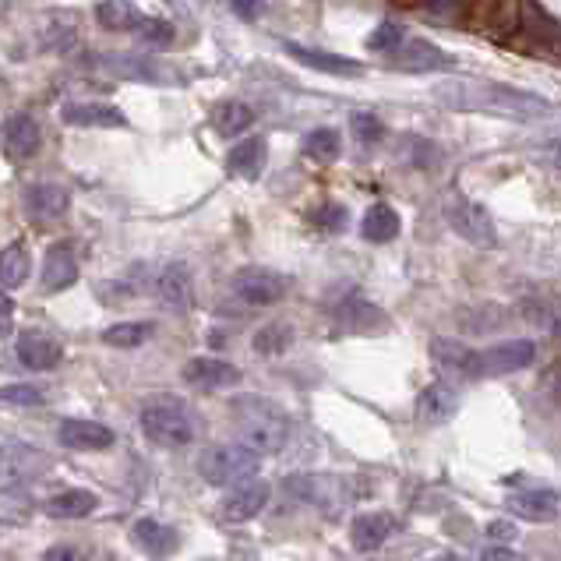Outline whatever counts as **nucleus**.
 I'll return each mask as SVG.
<instances>
[{
	"label": "nucleus",
	"mask_w": 561,
	"mask_h": 561,
	"mask_svg": "<svg viewBox=\"0 0 561 561\" xmlns=\"http://www.w3.org/2000/svg\"><path fill=\"white\" fill-rule=\"evenodd\" d=\"M230 417L237 427L240 442L251 445L255 452H279L286 445V434H290V420L279 410L276 403L262 396H237L230 403Z\"/></svg>",
	"instance_id": "f257e3e1"
},
{
	"label": "nucleus",
	"mask_w": 561,
	"mask_h": 561,
	"mask_svg": "<svg viewBox=\"0 0 561 561\" xmlns=\"http://www.w3.org/2000/svg\"><path fill=\"white\" fill-rule=\"evenodd\" d=\"M138 424H142L145 438H149L152 445H159V449H187L198 434L195 413H191V406L177 396L149 399V403L142 406V413H138Z\"/></svg>",
	"instance_id": "f03ea898"
},
{
	"label": "nucleus",
	"mask_w": 561,
	"mask_h": 561,
	"mask_svg": "<svg viewBox=\"0 0 561 561\" xmlns=\"http://www.w3.org/2000/svg\"><path fill=\"white\" fill-rule=\"evenodd\" d=\"M434 96L445 99V106L456 110H470V106H494V110H512V113H540L544 99L523 89H509V85H477V82H445L434 89Z\"/></svg>",
	"instance_id": "7ed1b4c3"
},
{
	"label": "nucleus",
	"mask_w": 561,
	"mask_h": 561,
	"mask_svg": "<svg viewBox=\"0 0 561 561\" xmlns=\"http://www.w3.org/2000/svg\"><path fill=\"white\" fill-rule=\"evenodd\" d=\"M258 470H262V452H255L244 442L216 445V449L202 452V459H198V473L212 487L244 484V480L258 477Z\"/></svg>",
	"instance_id": "20e7f679"
},
{
	"label": "nucleus",
	"mask_w": 561,
	"mask_h": 561,
	"mask_svg": "<svg viewBox=\"0 0 561 561\" xmlns=\"http://www.w3.org/2000/svg\"><path fill=\"white\" fill-rule=\"evenodd\" d=\"M96 22L106 32H131V36L145 39V43L166 46L173 39V25L166 18H152L138 11L131 0H99L96 4Z\"/></svg>",
	"instance_id": "39448f33"
},
{
	"label": "nucleus",
	"mask_w": 561,
	"mask_h": 561,
	"mask_svg": "<svg viewBox=\"0 0 561 561\" xmlns=\"http://www.w3.org/2000/svg\"><path fill=\"white\" fill-rule=\"evenodd\" d=\"M96 68L113 78H124V82H145V85H180L184 82V78H177V71L166 68L163 60L145 57V53H99Z\"/></svg>",
	"instance_id": "423d86ee"
},
{
	"label": "nucleus",
	"mask_w": 561,
	"mask_h": 561,
	"mask_svg": "<svg viewBox=\"0 0 561 561\" xmlns=\"http://www.w3.org/2000/svg\"><path fill=\"white\" fill-rule=\"evenodd\" d=\"M537 346L530 339H509V343L487 346V350H473V378H502V374H516L533 364Z\"/></svg>",
	"instance_id": "0eeeda50"
},
{
	"label": "nucleus",
	"mask_w": 561,
	"mask_h": 561,
	"mask_svg": "<svg viewBox=\"0 0 561 561\" xmlns=\"http://www.w3.org/2000/svg\"><path fill=\"white\" fill-rule=\"evenodd\" d=\"M233 293L240 300H247L251 307H269L290 293V279L283 272L258 269V265H244V269L233 272Z\"/></svg>",
	"instance_id": "6e6552de"
},
{
	"label": "nucleus",
	"mask_w": 561,
	"mask_h": 561,
	"mask_svg": "<svg viewBox=\"0 0 561 561\" xmlns=\"http://www.w3.org/2000/svg\"><path fill=\"white\" fill-rule=\"evenodd\" d=\"M445 219H449L452 230H456L463 240H470V244H477V247H494V244H498V230H494L487 209H480L477 202L452 198L449 209H445Z\"/></svg>",
	"instance_id": "1a4fd4ad"
},
{
	"label": "nucleus",
	"mask_w": 561,
	"mask_h": 561,
	"mask_svg": "<svg viewBox=\"0 0 561 561\" xmlns=\"http://www.w3.org/2000/svg\"><path fill=\"white\" fill-rule=\"evenodd\" d=\"M389 64L399 71H413V75H420V71H449L456 68V57L452 53H445L442 46L427 43V39H403L399 43L396 53H389Z\"/></svg>",
	"instance_id": "9d476101"
},
{
	"label": "nucleus",
	"mask_w": 561,
	"mask_h": 561,
	"mask_svg": "<svg viewBox=\"0 0 561 561\" xmlns=\"http://www.w3.org/2000/svg\"><path fill=\"white\" fill-rule=\"evenodd\" d=\"M39 142H43V131H39L36 117H29V113H11L8 120H0V152H4L11 163L32 159Z\"/></svg>",
	"instance_id": "9b49d317"
},
{
	"label": "nucleus",
	"mask_w": 561,
	"mask_h": 561,
	"mask_svg": "<svg viewBox=\"0 0 561 561\" xmlns=\"http://www.w3.org/2000/svg\"><path fill=\"white\" fill-rule=\"evenodd\" d=\"M283 53H286V57L297 60V64H304V68L325 71V75H336V78H357V75H364V64H360V60L343 57V53L318 50V46L293 43V39H283Z\"/></svg>",
	"instance_id": "f8f14e48"
},
{
	"label": "nucleus",
	"mask_w": 561,
	"mask_h": 561,
	"mask_svg": "<svg viewBox=\"0 0 561 561\" xmlns=\"http://www.w3.org/2000/svg\"><path fill=\"white\" fill-rule=\"evenodd\" d=\"M156 297H159V304L177 311V315L191 311V307H195V276H191V269H187L184 262H170L166 269H159Z\"/></svg>",
	"instance_id": "ddd939ff"
},
{
	"label": "nucleus",
	"mask_w": 561,
	"mask_h": 561,
	"mask_svg": "<svg viewBox=\"0 0 561 561\" xmlns=\"http://www.w3.org/2000/svg\"><path fill=\"white\" fill-rule=\"evenodd\" d=\"M180 378L202 392H216V389H230V385L240 382V367H233L230 360H223V357H195L184 364Z\"/></svg>",
	"instance_id": "4468645a"
},
{
	"label": "nucleus",
	"mask_w": 561,
	"mask_h": 561,
	"mask_svg": "<svg viewBox=\"0 0 561 561\" xmlns=\"http://www.w3.org/2000/svg\"><path fill=\"white\" fill-rule=\"evenodd\" d=\"M15 357L22 360L29 371H53L64 357L60 343L50 336V332H39V329H25L18 332L15 339Z\"/></svg>",
	"instance_id": "2eb2a0df"
},
{
	"label": "nucleus",
	"mask_w": 561,
	"mask_h": 561,
	"mask_svg": "<svg viewBox=\"0 0 561 561\" xmlns=\"http://www.w3.org/2000/svg\"><path fill=\"white\" fill-rule=\"evenodd\" d=\"M78 283V258L75 247L68 240H57V244L46 247L43 255V290L46 293H60L68 286Z\"/></svg>",
	"instance_id": "dca6fc26"
},
{
	"label": "nucleus",
	"mask_w": 561,
	"mask_h": 561,
	"mask_svg": "<svg viewBox=\"0 0 561 561\" xmlns=\"http://www.w3.org/2000/svg\"><path fill=\"white\" fill-rule=\"evenodd\" d=\"M269 502V484L265 480H244V484H233V491L226 494L223 502V519L230 523H247V519H255L258 512L265 509Z\"/></svg>",
	"instance_id": "f3484780"
},
{
	"label": "nucleus",
	"mask_w": 561,
	"mask_h": 561,
	"mask_svg": "<svg viewBox=\"0 0 561 561\" xmlns=\"http://www.w3.org/2000/svg\"><path fill=\"white\" fill-rule=\"evenodd\" d=\"M60 120L71 124V128H124L128 117L110 103H85V99H75V103L60 106Z\"/></svg>",
	"instance_id": "a211bd4d"
},
{
	"label": "nucleus",
	"mask_w": 561,
	"mask_h": 561,
	"mask_svg": "<svg viewBox=\"0 0 561 561\" xmlns=\"http://www.w3.org/2000/svg\"><path fill=\"white\" fill-rule=\"evenodd\" d=\"M60 445L75 452H103L113 445V431L96 420H64L57 431Z\"/></svg>",
	"instance_id": "6ab92c4d"
},
{
	"label": "nucleus",
	"mask_w": 561,
	"mask_h": 561,
	"mask_svg": "<svg viewBox=\"0 0 561 561\" xmlns=\"http://www.w3.org/2000/svg\"><path fill=\"white\" fill-rule=\"evenodd\" d=\"M396 530H399V523H396V516H389V512H364V516L353 519L350 544L357 547V551L371 554V551H378V547H382Z\"/></svg>",
	"instance_id": "aec40b11"
},
{
	"label": "nucleus",
	"mask_w": 561,
	"mask_h": 561,
	"mask_svg": "<svg viewBox=\"0 0 561 561\" xmlns=\"http://www.w3.org/2000/svg\"><path fill=\"white\" fill-rule=\"evenodd\" d=\"M456 410H459V396H456V389L445 382L427 385V389L417 396V417L431 427L449 424V420L456 417Z\"/></svg>",
	"instance_id": "412c9836"
},
{
	"label": "nucleus",
	"mask_w": 561,
	"mask_h": 561,
	"mask_svg": "<svg viewBox=\"0 0 561 561\" xmlns=\"http://www.w3.org/2000/svg\"><path fill=\"white\" fill-rule=\"evenodd\" d=\"M336 322L343 325L346 332H378L389 325L382 307H374L371 300L364 297H350L336 307Z\"/></svg>",
	"instance_id": "4be33fe9"
},
{
	"label": "nucleus",
	"mask_w": 561,
	"mask_h": 561,
	"mask_svg": "<svg viewBox=\"0 0 561 561\" xmlns=\"http://www.w3.org/2000/svg\"><path fill=\"white\" fill-rule=\"evenodd\" d=\"M265 159H269L265 138H244V142L233 145L230 156H226V170L240 180H258L265 170Z\"/></svg>",
	"instance_id": "5701e85b"
},
{
	"label": "nucleus",
	"mask_w": 561,
	"mask_h": 561,
	"mask_svg": "<svg viewBox=\"0 0 561 561\" xmlns=\"http://www.w3.org/2000/svg\"><path fill=\"white\" fill-rule=\"evenodd\" d=\"M71 198L68 191L60 184H32L29 191H25V212H29L32 219H60L64 212H68Z\"/></svg>",
	"instance_id": "b1692460"
},
{
	"label": "nucleus",
	"mask_w": 561,
	"mask_h": 561,
	"mask_svg": "<svg viewBox=\"0 0 561 561\" xmlns=\"http://www.w3.org/2000/svg\"><path fill=\"white\" fill-rule=\"evenodd\" d=\"M505 509L526 523H551V519H558V498L551 491H519L509 494Z\"/></svg>",
	"instance_id": "393cba45"
},
{
	"label": "nucleus",
	"mask_w": 561,
	"mask_h": 561,
	"mask_svg": "<svg viewBox=\"0 0 561 561\" xmlns=\"http://www.w3.org/2000/svg\"><path fill=\"white\" fill-rule=\"evenodd\" d=\"M135 544L152 558H166L180 547V537L173 526L159 523V519H138L135 523Z\"/></svg>",
	"instance_id": "a878e982"
},
{
	"label": "nucleus",
	"mask_w": 561,
	"mask_h": 561,
	"mask_svg": "<svg viewBox=\"0 0 561 561\" xmlns=\"http://www.w3.org/2000/svg\"><path fill=\"white\" fill-rule=\"evenodd\" d=\"M399 212L392 209V205L378 202L371 205V209L364 212V219H360V237L371 240V244H389V240L399 237Z\"/></svg>",
	"instance_id": "bb28decb"
},
{
	"label": "nucleus",
	"mask_w": 561,
	"mask_h": 561,
	"mask_svg": "<svg viewBox=\"0 0 561 561\" xmlns=\"http://www.w3.org/2000/svg\"><path fill=\"white\" fill-rule=\"evenodd\" d=\"M431 357L434 364L442 367L452 378H473V350L456 339H434L431 343Z\"/></svg>",
	"instance_id": "cd10ccee"
},
{
	"label": "nucleus",
	"mask_w": 561,
	"mask_h": 561,
	"mask_svg": "<svg viewBox=\"0 0 561 561\" xmlns=\"http://www.w3.org/2000/svg\"><path fill=\"white\" fill-rule=\"evenodd\" d=\"M96 512V494L85 487H71V491L53 494L46 502V516L50 519H85Z\"/></svg>",
	"instance_id": "c85d7f7f"
},
{
	"label": "nucleus",
	"mask_w": 561,
	"mask_h": 561,
	"mask_svg": "<svg viewBox=\"0 0 561 561\" xmlns=\"http://www.w3.org/2000/svg\"><path fill=\"white\" fill-rule=\"evenodd\" d=\"M251 120H255L251 106L237 103V99H226V103H219L216 110H212L209 124H212V131H216V135L237 138V135H244V131L251 128Z\"/></svg>",
	"instance_id": "c756f323"
},
{
	"label": "nucleus",
	"mask_w": 561,
	"mask_h": 561,
	"mask_svg": "<svg viewBox=\"0 0 561 561\" xmlns=\"http://www.w3.org/2000/svg\"><path fill=\"white\" fill-rule=\"evenodd\" d=\"M32 276V255L25 244H11L0 251V286L4 290H18Z\"/></svg>",
	"instance_id": "7c9ffc66"
},
{
	"label": "nucleus",
	"mask_w": 561,
	"mask_h": 561,
	"mask_svg": "<svg viewBox=\"0 0 561 561\" xmlns=\"http://www.w3.org/2000/svg\"><path fill=\"white\" fill-rule=\"evenodd\" d=\"M156 336V325L152 322H120L103 329V343L117 346V350H135V346H145Z\"/></svg>",
	"instance_id": "2f4dec72"
},
{
	"label": "nucleus",
	"mask_w": 561,
	"mask_h": 561,
	"mask_svg": "<svg viewBox=\"0 0 561 561\" xmlns=\"http://www.w3.org/2000/svg\"><path fill=\"white\" fill-rule=\"evenodd\" d=\"M399 156H403L410 166H417V170H434V166L442 163V149H438L434 142H427V138H417V135L399 138Z\"/></svg>",
	"instance_id": "473e14b6"
},
{
	"label": "nucleus",
	"mask_w": 561,
	"mask_h": 561,
	"mask_svg": "<svg viewBox=\"0 0 561 561\" xmlns=\"http://www.w3.org/2000/svg\"><path fill=\"white\" fill-rule=\"evenodd\" d=\"M304 152L311 159H318V163H332V159H339V152H343V138H339L336 128H315V131H307Z\"/></svg>",
	"instance_id": "72a5a7b5"
},
{
	"label": "nucleus",
	"mask_w": 561,
	"mask_h": 561,
	"mask_svg": "<svg viewBox=\"0 0 561 561\" xmlns=\"http://www.w3.org/2000/svg\"><path fill=\"white\" fill-rule=\"evenodd\" d=\"M293 343V329L283 322L276 325H265V329H258L255 336V353H262V357H279V353H286Z\"/></svg>",
	"instance_id": "f704fd0d"
},
{
	"label": "nucleus",
	"mask_w": 561,
	"mask_h": 561,
	"mask_svg": "<svg viewBox=\"0 0 561 561\" xmlns=\"http://www.w3.org/2000/svg\"><path fill=\"white\" fill-rule=\"evenodd\" d=\"M406 39V32H403V25H396V22H385V25H378V29L367 36V50H374V53H396L399 50V43Z\"/></svg>",
	"instance_id": "c9c22d12"
},
{
	"label": "nucleus",
	"mask_w": 561,
	"mask_h": 561,
	"mask_svg": "<svg viewBox=\"0 0 561 561\" xmlns=\"http://www.w3.org/2000/svg\"><path fill=\"white\" fill-rule=\"evenodd\" d=\"M350 124H353V135H357L360 145H378L385 138V124L374 117V113H353Z\"/></svg>",
	"instance_id": "e433bc0d"
},
{
	"label": "nucleus",
	"mask_w": 561,
	"mask_h": 561,
	"mask_svg": "<svg viewBox=\"0 0 561 561\" xmlns=\"http://www.w3.org/2000/svg\"><path fill=\"white\" fill-rule=\"evenodd\" d=\"M46 399V389H39V385H4L0 389V403H11V406H39Z\"/></svg>",
	"instance_id": "4c0bfd02"
},
{
	"label": "nucleus",
	"mask_w": 561,
	"mask_h": 561,
	"mask_svg": "<svg viewBox=\"0 0 561 561\" xmlns=\"http://www.w3.org/2000/svg\"><path fill=\"white\" fill-rule=\"evenodd\" d=\"M315 223L325 226V230H332V233L346 230V209H343V205H325V209H318Z\"/></svg>",
	"instance_id": "58836bf2"
},
{
	"label": "nucleus",
	"mask_w": 561,
	"mask_h": 561,
	"mask_svg": "<svg viewBox=\"0 0 561 561\" xmlns=\"http://www.w3.org/2000/svg\"><path fill=\"white\" fill-rule=\"evenodd\" d=\"M39 561H85V551L75 544H57V547H50Z\"/></svg>",
	"instance_id": "ea45409f"
},
{
	"label": "nucleus",
	"mask_w": 561,
	"mask_h": 561,
	"mask_svg": "<svg viewBox=\"0 0 561 561\" xmlns=\"http://www.w3.org/2000/svg\"><path fill=\"white\" fill-rule=\"evenodd\" d=\"M11 329H15V304L4 290H0V339H8Z\"/></svg>",
	"instance_id": "a19ab883"
},
{
	"label": "nucleus",
	"mask_w": 561,
	"mask_h": 561,
	"mask_svg": "<svg viewBox=\"0 0 561 561\" xmlns=\"http://www.w3.org/2000/svg\"><path fill=\"white\" fill-rule=\"evenodd\" d=\"M230 8L237 11L244 22H258V18H262V11H265V4H262V0H230Z\"/></svg>",
	"instance_id": "79ce46f5"
},
{
	"label": "nucleus",
	"mask_w": 561,
	"mask_h": 561,
	"mask_svg": "<svg viewBox=\"0 0 561 561\" xmlns=\"http://www.w3.org/2000/svg\"><path fill=\"white\" fill-rule=\"evenodd\" d=\"M487 533H491V537L498 540V544H512V540L519 537V533H516V526H512V523H502V519H498V523H491V526H487Z\"/></svg>",
	"instance_id": "37998d69"
},
{
	"label": "nucleus",
	"mask_w": 561,
	"mask_h": 561,
	"mask_svg": "<svg viewBox=\"0 0 561 561\" xmlns=\"http://www.w3.org/2000/svg\"><path fill=\"white\" fill-rule=\"evenodd\" d=\"M480 561H519V558L509 551V547H487V551L480 554Z\"/></svg>",
	"instance_id": "c03bdc74"
},
{
	"label": "nucleus",
	"mask_w": 561,
	"mask_h": 561,
	"mask_svg": "<svg viewBox=\"0 0 561 561\" xmlns=\"http://www.w3.org/2000/svg\"><path fill=\"white\" fill-rule=\"evenodd\" d=\"M551 163H554V170L561 173V142H554V145H551Z\"/></svg>",
	"instance_id": "a18cd8bd"
},
{
	"label": "nucleus",
	"mask_w": 561,
	"mask_h": 561,
	"mask_svg": "<svg viewBox=\"0 0 561 561\" xmlns=\"http://www.w3.org/2000/svg\"><path fill=\"white\" fill-rule=\"evenodd\" d=\"M434 561H463V558H459V554H438Z\"/></svg>",
	"instance_id": "49530a36"
}]
</instances>
